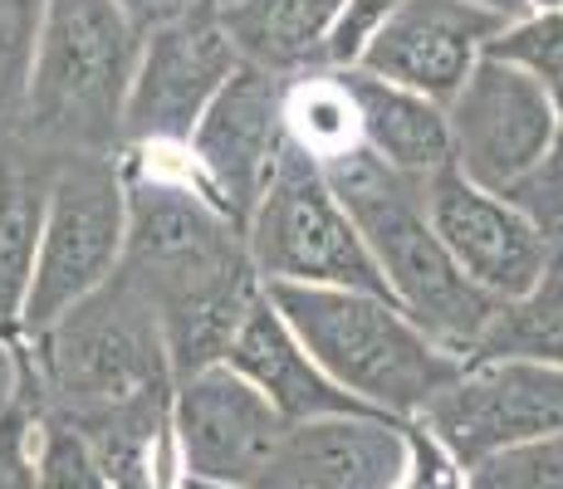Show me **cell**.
<instances>
[{"mask_svg": "<svg viewBox=\"0 0 563 489\" xmlns=\"http://www.w3.org/2000/svg\"><path fill=\"white\" fill-rule=\"evenodd\" d=\"M123 177L128 241L118 275L153 303L181 382L221 363L265 285L251 265L245 231L225 221L191 177L153 171L137 152H123Z\"/></svg>", "mask_w": 563, "mask_h": 489, "instance_id": "1", "label": "cell"}, {"mask_svg": "<svg viewBox=\"0 0 563 489\" xmlns=\"http://www.w3.org/2000/svg\"><path fill=\"white\" fill-rule=\"evenodd\" d=\"M143 30L113 0H45L20 137L40 157H123Z\"/></svg>", "mask_w": 563, "mask_h": 489, "instance_id": "2", "label": "cell"}, {"mask_svg": "<svg viewBox=\"0 0 563 489\" xmlns=\"http://www.w3.org/2000/svg\"><path fill=\"white\" fill-rule=\"evenodd\" d=\"M333 196L358 225L367 255H373L377 275L387 285V299L441 343L451 357L471 363L481 353L485 333H490L500 303L481 293L471 279L456 269L446 245L437 241L427 211H421V187L393 177L373 152H349V157L323 167Z\"/></svg>", "mask_w": 563, "mask_h": 489, "instance_id": "3", "label": "cell"}, {"mask_svg": "<svg viewBox=\"0 0 563 489\" xmlns=\"http://www.w3.org/2000/svg\"><path fill=\"white\" fill-rule=\"evenodd\" d=\"M265 293L329 382L387 421H417L465 367L383 293L299 285H269Z\"/></svg>", "mask_w": 563, "mask_h": 489, "instance_id": "4", "label": "cell"}, {"mask_svg": "<svg viewBox=\"0 0 563 489\" xmlns=\"http://www.w3.org/2000/svg\"><path fill=\"white\" fill-rule=\"evenodd\" d=\"M128 177L123 157H49L45 225H40L35 279H30L20 343L40 338L74 303L103 289L123 265Z\"/></svg>", "mask_w": 563, "mask_h": 489, "instance_id": "5", "label": "cell"}, {"mask_svg": "<svg viewBox=\"0 0 563 489\" xmlns=\"http://www.w3.org/2000/svg\"><path fill=\"white\" fill-rule=\"evenodd\" d=\"M245 249H251V265L265 289H358L387 299V285L353 215L333 196L319 162L305 157L295 143L285 147L251 225H245Z\"/></svg>", "mask_w": 563, "mask_h": 489, "instance_id": "6", "label": "cell"}, {"mask_svg": "<svg viewBox=\"0 0 563 489\" xmlns=\"http://www.w3.org/2000/svg\"><path fill=\"white\" fill-rule=\"evenodd\" d=\"M235 69H241V54L225 35L216 0H201L187 15L147 30L123 113V152L187 147V137L197 133L206 108L231 84Z\"/></svg>", "mask_w": 563, "mask_h": 489, "instance_id": "7", "label": "cell"}, {"mask_svg": "<svg viewBox=\"0 0 563 489\" xmlns=\"http://www.w3.org/2000/svg\"><path fill=\"white\" fill-rule=\"evenodd\" d=\"M417 421L471 470L515 445L563 436V373L525 357H475Z\"/></svg>", "mask_w": 563, "mask_h": 489, "instance_id": "8", "label": "cell"}, {"mask_svg": "<svg viewBox=\"0 0 563 489\" xmlns=\"http://www.w3.org/2000/svg\"><path fill=\"white\" fill-rule=\"evenodd\" d=\"M451 167L475 187L505 196L544 162L563 127V98L500 59H481L446 103Z\"/></svg>", "mask_w": 563, "mask_h": 489, "instance_id": "9", "label": "cell"}, {"mask_svg": "<svg viewBox=\"0 0 563 489\" xmlns=\"http://www.w3.org/2000/svg\"><path fill=\"white\" fill-rule=\"evenodd\" d=\"M285 84L289 79L241 64L231 74V84L216 93V103L206 108L197 133L187 137V177L241 231L251 225L260 196H265L279 157L289 147Z\"/></svg>", "mask_w": 563, "mask_h": 489, "instance_id": "10", "label": "cell"}, {"mask_svg": "<svg viewBox=\"0 0 563 489\" xmlns=\"http://www.w3.org/2000/svg\"><path fill=\"white\" fill-rule=\"evenodd\" d=\"M421 211L461 275L500 309L534 293L554 269V245L529 225V215H519L505 196L465 181L456 167L437 171L421 187Z\"/></svg>", "mask_w": 563, "mask_h": 489, "instance_id": "11", "label": "cell"}, {"mask_svg": "<svg viewBox=\"0 0 563 489\" xmlns=\"http://www.w3.org/2000/svg\"><path fill=\"white\" fill-rule=\"evenodd\" d=\"M285 436V416L225 363L181 377L172 391V445L181 475L221 485H255Z\"/></svg>", "mask_w": 563, "mask_h": 489, "instance_id": "12", "label": "cell"}, {"mask_svg": "<svg viewBox=\"0 0 563 489\" xmlns=\"http://www.w3.org/2000/svg\"><path fill=\"white\" fill-rule=\"evenodd\" d=\"M505 25L510 20L471 0H397L387 25L363 49L358 69L446 108Z\"/></svg>", "mask_w": 563, "mask_h": 489, "instance_id": "13", "label": "cell"}, {"mask_svg": "<svg viewBox=\"0 0 563 489\" xmlns=\"http://www.w3.org/2000/svg\"><path fill=\"white\" fill-rule=\"evenodd\" d=\"M407 470L402 421L319 416L285 426L251 489H397Z\"/></svg>", "mask_w": 563, "mask_h": 489, "instance_id": "14", "label": "cell"}, {"mask_svg": "<svg viewBox=\"0 0 563 489\" xmlns=\"http://www.w3.org/2000/svg\"><path fill=\"white\" fill-rule=\"evenodd\" d=\"M231 373H241L269 407L285 416V426L299 421H319V416H377V411L358 407L343 387L329 382L319 363L305 353V343L289 333V323L279 319V309L269 303V293H260L251 303V313L241 319L231 347L221 357Z\"/></svg>", "mask_w": 563, "mask_h": 489, "instance_id": "15", "label": "cell"}, {"mask_svg": "<svg viewBox=\"0 0 563 489\" xmlns=\"http://www.w3.org/2000/svg\"><path fill=\"white\" fill-rule=\"evenodd\" d=\"M339 79L353 98V113H358L363 152H373L393 177L427 187L437 171L451 167V127L441 103L397 89L387 79H373L363 69H339Z\"/></svg>", "mask_w": 563, "mask_h": 489, "instance_id": "16", "label": "cell"}, {"mask_svg": "<svg viewBox=\"0 0 563 489\" xmlns=\"http://www.w3.org/2000/svg\"><path fill=\"white\" fill-rule=\"evenodd\" d=\"M216 10L241 64L275 79H299L309 69H323L329 30L343 0H216Z\"/></svg>", "mask_w": 563, "mask_h": 489, "instance_id": "17", "label": "cell"}, {"mask_svg": "<svg viewBox=\"0 0 563 489\" xmlns=\"http://www.w3.org/2000/svg\"><path fill=\"white\" fill-rule=\"evenodd\" d=\"M45 191L49 157L30 152L25 143L0 147V343L5 347L20 343V323H25L40 225H45Z\"/></svg>", "mask_w": 563, "mask_h": 489, "instance_id": "18", "label": "cell"}, {"mask_svg": "<svg viewBox=\"0 0 563 489\" xmlns=\"http://www.w3.org/2000/svg\"><path fill=\"white\" fill-rule=\"evenodd\" d=\"M285 133L319 167L363 147L358 113H353V98L343 89L339 69H309L285 84Z\"/></svg>", "mask_w": 563, "mask_h": 489, "instance_id": "19", "label": "cell"}, {"mask_svg": "<svg viewBox=\"0 0 563 489\" xmlns=\"http://www.w3.org/2000/svg\"><path fill=\"white\" fill-rule=\"evenodd\" d=\"M475 357H525V363H544L563 373V269L559 265L539 279L534 293H525L519 303H505L495 313Z\"/></svg>", "mask_w": 563, "mask_h": 489, "instance_id": "20", "label": "cell"}, {"mask_svg": "<svg viewBox=\"0 0 563 489\" xmlns=\"http://www.w3.org/2000/svg\"><path fill=\"white\" fill-rule=\"evenodd\" d=\"M45 0H0V147L20 137L30 64H35V30Z\"/></svg>", "mask_w": 563, "mask_h": 489, "instance_id": "21", "label": "cell"}, {"mask_svg": "<svg viewBox=\"0 0 563 489\" xmlns=\"http://www.w3.org/2000/svg\"><path fill=\"white\" fill-rule=\"evenodd\" d=\"M485 59H500L510 69L539 79L554 98H563V10H529L510 20L485 45Z\"/></svg>", "mask_w": 563, "mask_h": 489, "instance_id": "22", "label": "cell"}, {"mask_svg": "<svg viewBox=\"0 0 563 489\" xmlns=\"http://www.w3.org/2000/svg\"><path fill=\"white\" fill-rule=\"evenodd\" d=\"M35 489H113L89 441L54 416L35 426Z\"/></svg>", "mask_w": 563, "mask_h": 489, "instance_id": "23", "label": "cell"}, {"mask_svg": "<svg viewBox=\"0 0 563 489\" xmlns=\"http://www.w3.org/2000/svg\"><path fill=\"white\" fill-rule=\"evenodd\" d=\"M471 489H563V436L500 451L465 470Z\"/></svg>", "mask_w": 563, "mask_h": 489, "instance_id": "24", "label": "cell"}, {"mask_svg": "<svg viewBox=\"0 0 563 489\" xmlns=\"http://www.w3.org/2000/svg\"><path fill=\"white\" fill-rule=\"evenodd\" d=\"M505 201H510L519 215H529V225L554 245V259H559V249H563V127H559L554 147L544 152V162H539L529 177H519L515 187L505 191Z\"/></svg>", "mask_w": 563, "mask_h": 489, "instance_id": "25", "label": "cell"}, {"mask_svg": "<svg viewBox=\"0 0 563 489\" xmlns=\"http://www.w3.org/2000/svg\"><path fill=\"white\" fill-rule=\"evenodd\" d=\"M35 407L20 391L0 407V489H35Z\"/></svg>", "mask_w": 563, "mask_h": 489, "instance_id": "26", "label": "cell"}, {"mask_svg": "<svg viewBox=\"0 0 563 489\" xmlns=\"http://www.w3.org/2000/svg\"><path fill=\"white\" fill-rule=\"evenodd\" d=\"M397 0H343L339 20L329 30V49H323V69H358L363 49L373 45V35L387 25Z\"/></svg>", "mask_w": 563, "mask_h": 489, "instance_id": "27", "label": "cell"}, {"mask_svg": "<svg viewBox=\"0 0 563 489\" xmlns=\"http://www.w3.org/2000/svg\"><path fill=\"white\" fill-rule=\"evenodd\" d=\"M402 436H407V470L397 489H471L465 470L451 460V451L421 421H402Z\"/></svg>", "mask_w": 563, "mask_h": 489, "instance_id": "28", "label": "cell"}, {"mask_svg": "<svg viewBox=\"0 0 563 489\" xmlns=\"http://www.w3.org/2000/svg\"><path fill=\"white\" fill-rule=\"evenodd\" d=\"M113 5L123 10V15L147 35V30H157V25H167V20H177V15H187V10H197L201 0H113Z\"/></svg>", "mask_w": 563, "mask_h": 489, "instance_id": "29", "label": "cell"}, {"mask_svg": "<svg viewBox=\"0 0 563 489\" xmlns=\"http://www.w3.org/2000/svg\"><path fill=\"white\" fill-rule=\"evenodd\" d=\"M471 5L490 10V15H500V20H519V15H529V10H534V0H471Z\"/></svg>", "mask_w": 563, "mask_h": 489, "instance_id": "30", "label": "cell"}, {"mask_svg": "<svg viewBox=\"0 0 563 489\" xmlns=\"http://www.w3.org/2000/svg\"><path fill=\"white\" fill-rule=\"evenodd\" d=\"M10 391H15V347L0 343V407L10 401Z\"/></svg>", "mask_w": 563, "mask_h": 489, "instance_id": "31", "label": "cell"}, {"mask_svg": "<svg viewBox=\"0 0 563 489\" xmlns=\"http://www.w3.org/2000/svg\"><path fill=\"white\" fill-rule=\"evenodd\" d=\"M177 489H245V485H221V480H197V475H177Z\"/></svg>", "mask_w": 563, "mask_h": 489, "instance_id": "32", "label": "cell"}, {"mask_svg": "<svg viewBox=\"0 0 563 489\" xmlns=\"http://www.w3.org/2000/svg\"><path fill=\"white\" fill-rule=\"evenodd\" d=\"M534 10H563V0H534Z\"/></svg>", "mask_w": 563, "mask_h": 489, "instance_id": "33", "label": "cell"}, {"mask_svg": "<svg viewBox=\"0 0 563 489\" xmlns=\"http://www.w3.org/2000/svg\"><path fill=\"white\" fill-rule=\"evenodd\" d=\"M554 265H559V269H563V249H559V259H554Z\"/></svg>", "mask_w": 563, "mask_h": 489, "instance_id": "34", "label": "cell"}]
</instances>
